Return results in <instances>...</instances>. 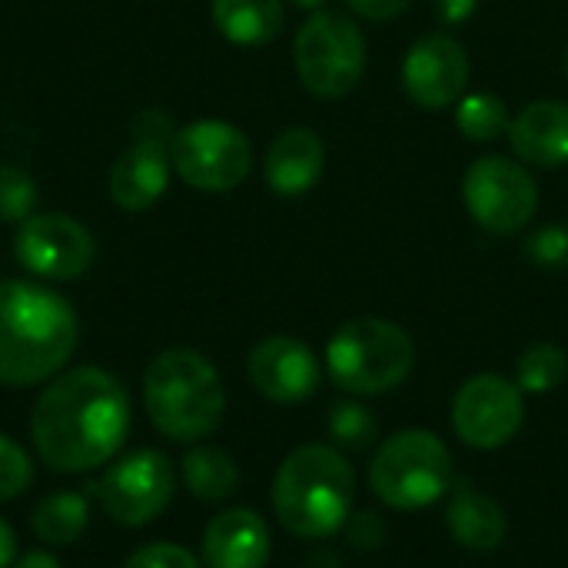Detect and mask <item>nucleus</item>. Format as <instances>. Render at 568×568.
<instances>
[{"instance_id": "1", "label": "nucleus", "mask_w": 568, "mask_h": 568, "mask_svg": "<svg viewBox=\"0 0 568 568\" xmlns=\"http://www.w3.org/2000/svg\"><path fill=\"white\" fill-rule=\"evenodd\" d=\"M130 426L126 386L100 366H77L57 373L37 396L30 439L47 469L93 473L123 449Z\"/></svg>"}, {"instance_id": "2", "label": "nucleus", "mask_w": 568, "mask_h": 568, "mask_svg": "<svg viewBox=\"0 0 568 568\" xmlns=\"http://www.w3.org/2000/svg\"><path fill=\"white\" fill-rule=\"evenodd\" d=\"M80 323L73 306L47 286L0 283V383L37 386L53 379L77 349Z\"/></svg>"}, {"instance_id": "3", "label": "nucleus", "mask_w": 568, "mask_h": 568, "mask_svg": "<svg viewBox=\"0 0 568 568\" xmlns=\"http://www.w3.org/2000/svg\"><path fill=\"white\" fill-rule=\"evenodd\" d=\"M356 476L333 446H300L273 479V513L280 526L300 539H326L353 516Z\"/></svg>"}, {"instance_id": "4", "label": "nucleus", "mask_w": 568, "mask_h": 568, "mask_svg": "<svg viewBox=\"0 0 568 568\" xmlns=\"http://www.w3.org/2000/svg\"><path fill=\"white\" fill-rule=\"evenodd\" d=\"M143 406L160 436L170 443H196L223 423L226 389L203 353L173 346L146 366Z\"/></svg>"}, {"instance_id": "5", "label": "nucleus", "mask_w": 568, "mask_h": 568, "mask_svg": "<svg viewBox=\"0 0 568 568\" xmlns=\"http://www.w3.org/2000/svg\"><path fill=\"white\" fill-rule=\"evenodd\" d=\"M416 366L413 336L379 316L343 323L326 346L329 379L353 396H379L396 389Z\"/></svg>"}, {"instance_id": "6", "label": "nucleus", "mask_w": 568, "mask_h": 568, "mask_svg": "<svg viewBox=\"0 0 568 568\" xmlns=\"http://www.w3.org/2000/svg\"><path fill=\"white\" fill-rule=\"evenodd\" d=\"M453 453L429 429L389 436L369 466L373 493L393 509H426L453 489Z\"/></svg>"}, {"instance_id": "7", "label": "nucleus", "mask_w": 568, "mask_h": 568, "mask_svg": "<svg viewBox=\"0 0 568 568\" xmlns=\"http://www.w3.org/2000/svg\"><path fill=\"white\" fill-rule=\"evenodd\" d=\"M293 63L310 93L339 100L353 93L366 73V37L353 17L339 10H313L296 30Z\"/></svg>"}, {"instance_id": "8", "label": "nucleus", "mask_w": 568, "mask_h": 568, "mask_svg": "<svg viewBox=\"0 0 568 568\" xmlns=\"http://www.w3.org/2000/svg\"><path fill=\"white\" fill-rule=\"evenodd\" d=\"M170 160L186 186L203 193H230L253 170V143L226 120H196L176 130Z\"/></svg>"}, {"instance_id": "9", "label": "nucleus", "mask_w": 568, "mask_h": 568, "mask_svg": "<svg viewBox=\"0 0 568 568\" xmlns=\"http://www.w3.org/2000/svg\"><path fill=\"white\" fill-rule=\"evenodd\" d=\"M463 200L486 233L509 236L536 216L539 186L523 163L509 156H479L463 176Z\"/></svg>"}, {"instance_id": "10", "label": "nucleus", "mask_w": 568, "mask_h": 568, "mask_svg": "<svg viewBox=\"0 0 568 568\" xmlns=\"http://www.w3.org/2000/svg\"><path fill=\"white\" fill-rule=\"evenodd\" d=\"M176 126L170 113L150 106L133 120V143L116 156L110 170V196L120 210H150L170 186V150Z\"/></svg>"}, {"instance_id": "11", "label": "nucleus", "mask_w": 568, "mask_h": 568, "mask_svg": "<svg viewBox=\"0 0 568 568\" xmlns=\"http://www.w3.org/2000/svg\"><path fill=\"white\" fill-rule=\"evenodd\" d=\"M173 493H176V469L156 449H133L120 456L97 486L103 513L123 529H140L153 523L160 513H166Z\"/></svg>"}, {"instance_id": "12", "label": "nucleus", "mask_w": 568, "mask_h": 568, "mask_svg": "<svg viewBox=\"0 0 568 568\" xmlns=\"http://www.w3.org/2000/svg\"><path fill=\"white\" fill-rule=\"evenodd\" d=\"M526 419V399L516 383L499 373L466 379L453 399V429L473 449H499L516 439Z\"/></svg>"}, {"instance_id": "13", "label": "nucleus", "mask_w": 568, "mask_h": 568, "mask_svg": "<svg viewBox=\"0 0 568 568\" xmlns=\"http://www.w3.org/2000/svg\"><path fill=\"white\" fill-rule=\"evenodd\" d=\"M13 256L33 276L67 283L93 266L97 240L83 223L63 213H33L17 230Z\"/></svg>"}, {"instance_id": "14", "label": "nucleus", "mask_w": 568, "mask_h": 568, "mask_svg": "<svg viewBox=\"0 0 568 568\" xmlns=\"http://www.w3.org/2000/svg\"><path fill=\"white\" fill-rule=\"evenodd\" d=\"M469 83V53L449 33L419 37L403 57V90L423 110H446L463 100Z\"/></svg>"}, {"instance_id": "15", "label": "nucleus", "mask_w": 568, "mask_h": 568, "mask_svg": "<svg viewBox=\"0 0 568 568\" xmlns=\"http://www.w3.org/2000/svg\"><path fill=\"white\" fill-rule=\"evenodd\" d=\"M246 369H250V383L256 386V393L283 406L310 399L323 383V366L316 353L303 339H293V336L260 339L250 353Z\"/></svg>"}, {"instance_id": "16", "label": "nucleus", "mask_w": 568, "mask_h": 568, "mask_svg": "<svg viewBox=\"0 0 568 568\" xmlns=\"http://www.w3.org/2000/svg\"><path fill=\"white\" fill-rule=\"evenodd\" d=\"M326 170V143L310 126H290L283 130L263 160L266 186L276 196H303L310 193Z\"/></svg>"}, {"instance_id": "17", "label": "nucleus", "mask_w": 568, "mask_h": 568, "mask_svg": "<svg viewBox=\"0 0 568 568\" xmlns=\"http://www.w3.org/2000/svg\"><path fill=\"white\" fill-rule=\"evenodd\" d=\"M270 562V529L253 509H226L210 519L203 532V566L206 568H266Z\"/></svg>"}, {"instance_id": "18", "label": "nucleus", "mask_w": 568, "mask_h": 568, "mask_svg": "<svg viewBox=\"0 0 568 568\" xmlns=\"http://www.w3.org/2000/svg\"><path fill=\"white\" fill-rule=\"evenodd\" d=\"M509 143L529 166L559 170L568 163V103L532 100L509 123Z\"/></svg>"}, {"instance_id": "19", "label": "nucleus", "mask_w": 568, "mask_h": 568, "mask_svg": "<svg viewBox=\"0 0 568 568\" xmlns=\"http://www.w3.org/2000/svg\"><path fill=\"white\" fill-rule=\"evenodd\" d=\"M446 523L453 539L469 549V552H496L506 542L509 523L506 513L496 499L476 493L473 486H456L449 509H446Z\"/></svg>"}, {"instance_id": "20", "label": "nucleus", "mask_w": 568, "mask_h": 568, "mask_svg": "<svg viewBox=\"0 0 568 568\" xmlns=\"http://www.w3.org/2000/svg\"><path fill=\"white\" fill-rule=\"evenodd\" d=\"M210 13L216 30L240 47L270 43L286 20L283 0H213Z\"/></svg>"}, {"instance_id": "21", "label": "nucleus", "mask_w": 568, "mask_h": 568, "mask_svg": "<svg viewBox=\"0 0 568 568\" xmlns=\"http://www.w3.org/2000/svg\"><path fill=\"white\" fill-rule=\"evenodd\" d=\"M87 523H90V503L73 489H60V493L43 496L30 513L33 536L50 549L73 546L87 532Z\"/></svg>"}, {"instance_id": "22", "label": "nucleus", "mask_w": 568, "mask_h": 568, "mask_svg": "<svg viewBox=\"0 0 568 568\" xmlns=\"http://www.w3.org/2000/svg\"><path fill=\"white\" fill-rule=\"evenodd\" d=\"M183 483L200 503H223L240 486V469L233 456L220 446H193L183 456Z\"/></svg>"}, {"instance_id": "23", "label": "nucleus", "mask_w": 568, "mask_h": 568, "mask_svg": "<svg viewBox=\"0 0 568 568\" xmlns=\"http://www.w3.org/2000/svg\"><path fill=\"white\" fill-rule=\"evenodd\" d=\"M509 106L503 97L496 93H466L459 103H456V126L463 130L466 140L473 143H489V140H499L503 133H509Z\"/></svg>"}, {"instance_id": "24", "label": "nucleus", "mask_w": 568, "mask_h": 568, "mask_svg": "<svg viewBox=\"0 0 568 568\" xmlns=\"http://www.w3.org/2000/svg\"><path fill=\"white\" fill-rule=\"evenodd\" d=\"M568 356L562 346L556 343H536L519 356L516 366V386L523 393H552L566 383Z\"/></svg>"}, {"instance_id": "25", "label": "nucleus", "mask_w": 568, "mask_h": 568, "mask_svg": "<svg viewBox=\"0 0 568 568\" xmlns=\"http://www.w3.org/2000/svg\"><path fill=\"white\" fill-rule=\"evenodd\" d=\"M326 429H329L336 446L363 453L376 439V416H373V409H366L359 403H339V406H333Z\"/></svg>"}, {"instance_id": "26", "label": "nucleus", "mask_w": 568, "mask_h": 568, "mask_svg": "<svg viewBox=\"0 0 568 568\" xmlns=\"http://www.w3.org/2000/svg\"><path fill=\"white\" fill-rule=\"evenodd\" d=\"M37 206V183L27 170L0 163V220L3 223H23L33 216Z\"/></svg>"}, {"instance_id": "27", "label": "nucleus", "mask_w": 568, "mask_h": 568, "mask_svg": "<svg viewBox=\"0 0 568 568\" xmlns=\"http://www.w3.org/2000/svg\"><path fill=\"white\" fill-rule=\"evenodd\" d=\"M30 483H33V463L27 449L7 433H0V503L17 499L20 493L30 489Z\"/></svg>"}, {"instance_id": "28", "label": "nucleus", "mask_w": 568, "mask_h": 568, "mask_svg": "<svg viewBox=\"0 0 568 568\" xmlns=\"http://www.w3.org/2000/svg\"><path fill=\"white\" fill-rule=\"evenodd\" d=\"M526 256L532 266L549 270V273H566L568 270V226L566 223H549L536 230L526 240Z\"/></svg>"}, {"instance_id": "29", "label": "nucleus", "mask_w": 568, "mask_h": 568, "mask_svg": "<svg viewBox=\"0 0 568 568\" xmlns=\"http://www.w3.org/2000/svg\"><path fill=\"white\" fill-rule=\"evenodd\" d=\"M123 568H206L190 549L173 546V542H150L143 549H136Z\"/></svg>"}, {"instance_id": "30", "label": "nucleus", "mask_w": 568, "mask_h": 568, "mask_svg": "<svg viewBox=\"0 0 568 568\" xmlns=\"http://www.w3.org/2000/svg\"><path fill=\"white\" fill-rule=\"evenodd\" d=\"M346 529H349V542L359 546V549H376L386 536V526L379 523V516L373 513H359V516H349L346 519Z\"/></svg>"}, {"instance_id": "31", "label": "nucleus", "mask_w": 568, "mask_h": 568, "mask_svg": "<svg viewBox=\"0 0 568 568\" xmlns=\"http://www.w3.org/2000/svg\"><path fill=\"white\" fill-rule=\"evenodd\" d=\"M413 0H346V7L363 17V20H373V23H386V20H396L409 10Z\"/></svg>"}, {"instance_id": "32", "label": "nucleus", "mask_w": 568, "mask_h": 568, "mask_svg": "<svg viewBox=\"0 0 568 568\" xmlns=\"http://www.w3.org/2000/svg\"><path fill=\"white\" fill-rule=\"evenodd\" d=\"M433 7H436L439 20L453 27V23H463V20H469V17H473L476 0H436Z\"/></svg>"}, {"instance_id": "33", "label": "nucleus", "mask_w": 568, "mask_h": 568, "mask_svg": "<svg viewBox=\"0 0 568 568\" xmlns=\"http://www.w3.org/2000/svg\"><path fill=\"white\" fill-rule=\"evenodd\" d=\"M13 562H17V536L0 519V568H13Z\"/></svg>"}, {"instance_id": "34", "label": "nucleus", "mask_w": 568, "mask_h": 568, "mask_svg": "<svg viewBox=\"0 0 568 568\" xmlns=\"http://www.w3.org/2000/svg\"><path fill=\"white\" fill-rule=\"evenodd\" d=\"M13 568H63L60 566V559L57 556H50L47 549H33V552H23Z\"/></svg>"}, {"instance_id": "35", "label": "nucleus", "mask_w": 568, "mask_h": 568, "mask_svg": "<svg viewBox=\"0 0 568 568\" xmlns=\"http://www.w3.org/2000/svg\"><path fill=\"white\" fill-rule=\"evenodd\" d=\"M290 3H296V7H303V10H323L326 0H290Z\"/></svg>"}, {"instance_id": "36", "label": "nucleus", "mask_w": 568, "mask_h": 568, "mask_svg": "<svg viewBox=\"0 0 568 568\" xmlns=\"http://www.w3.org/2000/svg\"><path fill=\"white\" fill-rule=\"evenodd\" d=\"M566 70H568V57H566Z\"/></svg>"}]
</instances>
